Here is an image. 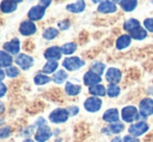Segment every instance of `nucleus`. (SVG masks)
<instances>
[{"mask_svg": "<svg viewBox=\"0 0 153 142\" xmlns=\"http://www.w3.org/2000/svg\"><path fill=\"white\" fill-rule=\"evenodd\" d=\"M69 112L65 109H56L49 115V119L53 123H62L68 120Z\"/></svg>", "mask_w": 153, "mask_h": 142, "instance_id": "1", "label": "nucleus"}, {"mask_svg": "<svg viewBox=\"0 0 153 142\" xmlns=\"http://www.w3.org/2000/svg\"><path fill=\"white\" fill-rule=\"evenodd\" d=\"M83 65H85V62L77 57L67 58V59H65L64 62H62V66L69 71L77 70L82 67Z\"/></svg>", "mask_w": 153, "mask_h": 142, "instance_id": "2", "label": "nucleus"}, {"mask_svg": "<svg viewBox=\"0 0 153 142\" xmlns=\"http://www.w3.org/2000/svg\"><path fill=\"white\" fill-rule=\"evenodd\" d=\"M122 118L125 122H133L137 118V110L133 106H127L122 110Z\"/></svg>", "mask_w": 153, "mask_h": 142, "instance_id": "3", "label": "nucleus"}, {"mask_svg": "<svg viewBox=\"0 0 153 142\" xmlns=\"http://www.w3.org/2000/svg\"><path fill=\"white\" fill-rule=\"evenodd\" d=\"M102 106V100L98 97H90L85 102V109L88 112H97Z\"/></svg>", "mask_w": 153, "mask_h": 142, "instance_id": "4", "label": "nucleus"}, {"mask_svg": "<svg viewBox=\"0 0 153 142\" xmlns=\"http://www.w3.org/2000/svg\"><path fill=\"white\" fill-rule=\"evenodd\" d=\"M140 112L143 116H150L153 114V99L144 98L140 102Z\"/></svg>", "mask_w": 153, "mask_h": 142, "instance_id": "5", "label": "nucleus"}, {"mask_svg": "<svg viewBox=\"0 0 153 142\" xmlns=\"http://www.w3.org/2000/svg\"><path fill=\"white\" fill-rule=\"evenodd\" d=\"M147 131H148V124L144 121L131 124V126H129V133H130L131 135H133L134 137L141 136V135H143L144 133L147 132Z\"/></svg>", "mask_w": 153, "mask_h": 142, "instance_id": "6", "label": "nucleus"}, {"mask_svg": "<svg viewBox=\"0 0 153 142\" xmlns=\"http://www.w3.org/2000/svg\"><path fill=\"white\" fill-rule=\"evenodd\" d=\"M16 63L18 64V66H20L23 70H27L28 68H30L33 65V59L31 57L27 55H19L16 58Z\"/></svg>", "mask_w": 153, "mask_h": 142, "instance_id": "7", "label": "nucleus"}, {"mask_svg": "<svg viewBox=\"0 0 153 142\" xmlns=\"http://www.w3.org/2000/svg\"><path fill=\"white\" fill-rule=\"evenodd\" d=\"M62 48L57 46H52L48 48L44 53V57L49 61H57L62 57Z\"/></svg>", "mask_w": 153, "mask_h": 142, "instance_id": "8", "label": "nucleus"}, {"mask_svg": "<svg viewBox=\"0 0 153 142\" xmlns=\"http://www.w3.org/2000/svg\"><path fill=\"white\" fill-rule=\"evenodd\" d=\"M100 81H101V76L96 74L95 72H93V71H88L85 74V76H83V83L87 86H90V87L98 85Z\"/></svg>", "mask_w": 153, "mask_h": 142, "instance_id": "9", "label": "nucleus"}, {"mask_svg": "<svg viewBox=\"0 0 153 142\" xmlns=\"http://www.w3.org/2000/svg\"><path fill=\"white\" fill-rule=\"evenodd\" d=\"M51 136H52V132H51L48 126H42V128H39L38 132L36 134V140L38 142H45L48 140Z\"/></svg>", "mask_w": 153, "mask_h": 142, "instance_id": "10", "label": "nucleus"}, {"mask_svg": "<svg viewBox=\"0 0 153 142\" xmlns=\"http://www.w3.org/2000/svg\"><path fill=\"white\" fill-rule=\"evenodd\" d=\"M20 31L21 35L23 36H30V35H33L36 31V27L34 25L33 22H30V21H24V22L21 23L20 25Z\"/></svg>", "mask_w": 153, "mask_h": 142, "instance_id": "11", "label": "nucleus"}, {"mask_svg": "<svg viewBox=\"0 0 153 142\" xmlns=\"http://www.w3.org/2000/svg\"><path fill=\"white\" fill-rule=\"evenodd\" d=\"M105 77H106V81L108 83L117 84L121 79V71L117 68H109L105 74Z\"/></svg>", "mask_w": 153, "mask_h": 142, "instance_id": "12", "label": "nucleus"}, {"mask_svg": "<svg viewBox=\"0 0 153 142\" xmlns=\"http://www.w3.org/2000/svg\"><path fill=\"white\" fill-rule=\"evenodd\" d=\"M45 14V8L42 7L40 5H36V6H33L29 10L28 12V17L29 19L32 21H36V20H40V19L43 18Z\"/></svg>", "mask_w": 153, "mask_h": 142, "instance_id": "13", "label": "nucleus"}, {"mask_svg": "<svg viewBox=\"0 0 153 142\" xmlns=\"http://www.w3.org/2000/svg\"><path fill=\"white\" fill-rule=\"evenodd\" d=\"M116 10H117V6L111 1H102L98 6V12L102 14H111V13H115Z\"/></svg>", "mask_w": 153, "mask_h": 142, "instance_id": "14", "label": "nucleus"}, {"mask_svg": "<svg viewBox=\"0 0 153 142\" xmlns=\"http://www.w3.org/2000/svg\"><path fill=\"white\" fill-rule=\"evenodd\" d=\"M103 120L113 124L114 122L119 121V112L117 109H108L103 115Z\"/></svg>", "mask_w": 153, "mask_h": 142, "instance_id": "15", "label": "nucleus"}, {"mask_svg": "<svg viewBox=\"0 0 153 142\" xmlns=\"http://www.w3.org/2000/svg\"><path fill=\"white\" fill-rule=\"evenodd\" d=\"M3 48L12 55H17L20 50V42L18 39H13L10 42H7L3 45Z\"/></svg>", "mask_w": 153, "mask_h": 142, "instance_id": "16", "label": "nucleus"}, {"mask_svg": "<svg viewBox=\"0 0 153 142\" xmlns=\"http://www.w3.org/2000/svg\"><path fill=\"white\" fill-rule=\"evenodd\" d=\"M131 42V37L129 35H123L121 37H119L116 42V46L118 49H124L126 47H128L130 45Z\"/></svg>", "mask_w": 153, "mask_h": 142, "instance_id": "17", "label": "nucleus"}, {"mask_svg": "<svg viewBox=\"0 0 153 142\" xmlns=\"http://www.w3.org/2000/svg\"><path fill=\"white\" fill-rule=\"evenodd\" d=\"M17 8V2H12V1H2L0 4V10L5 14L14 12Z\"/></svg>", "mask_w": 153, "mask_h": 142, "instance_id": "18", "label": "nucleus"}, {"mask_svg": "<svg viewBox=\"0 0 153 142\" xmlns=\"http://www.w3.org/2000/svg\"><path fill=\"white\" fill-rule=\"evenodd\" d=\"M13 59L5 51H0V67H10Z\"/></svg>", "mask_w": 153, "mask_h": 142, "instance_id": "19", "label": "nucleus"}, {"mask_svg": "<svg viewBox=\"0 0 153 142\" xmlns=\"http://www.w3.org/2000/svg\"><path fill=\"white\" fill-rule=\"evenodd\" d=\"M85 8V3L83 1H77L75 3L67 5V10L71 13H81Z\"/></svg>", "mask_w": 153, "mask_h": 142, "instance_id": "20", "label": "nucleus"}, {"mask_svg": "<svg viewBox=\"0 0 153 142\" xmlns=\"http://www.w3.org/2000/svg\"><path fill=\"white\" fill-rule=\"evenodd\" d=\"M137 28H140V22L135 19H129L124 23V29L129 33H132Z\"/></svg>", "mask_w": 153, "mask_h": 142, "instance_id": "21", "label": "nucleus"}, {"mask_svg": "<svg viewBox=\"0 0 153 142\" xmlns=\"http://www.w3.org/2000/svg\"><path fill=\"white\" fill-rule=\"evenodd\" d=\"M80 86H77V85H73V84L71 83H67L66 84V88H65V90H66V93L68 94V95L70 96H75L77 95V94L80 92Z\"/></svg>", "mask_w": 153, "mask_h": 142, "instance_id": "22", "label": "nucleus"}, {"mask_svg": "<svg viewBox=\"0 0 153 142\" xmlns=\"http://www.w3.org/2000/svg\"><path fill=\"white\" fill-rule=\"evenodd\" d=\"M89 92L92 95H96V96H104L106 94L105 88L101 85H96V86H93V87H90Z\"/></svg>", "mask_w": 153, "mask_h": 142, "instance_id": "23", "label": "nucleus"}, {"mask_svg": "<svg viewBox=\"0 0 153 142\" xmlns=\"http://www.w3.org/2000/svg\"><path fill=\"white\" fill-rule=\"evenodd\" d=\"M57 66H59V64H57L56 61H48V63L43 68V72L46 73V74H50V73L54 72L56 70Z\"/></svg>", "mask_w": 153, "mask_h": 142, "instance_id": "24", "label": "nucleus"}, {"mask_svg": "<svg viewBox=\"0 0 153 142\" xmlns=\"http://www.w3.org/2000/svg\"><path fill=\"white\" fill-rule=\"evenodd\" d=\"M129 36H130L131 38L135 39V40H143V39H145L146 37H147V31L144 28H137V29H135L134 31L130 33Z\"/></svg>", "mask_w": 153, "mask_h": 142, "instance_id": "25", "label": "nucleus"}, {"mask_svg": "<svg viewBox=\"0 0 153 142\" xmlns=\"http://www.w3.org/2000/svg\"><path fill=\"white\" fill-rule=\"evenodd\" d=\"M137 1H130V0H129V1H120L121 7L124 10H126V12H131V10H133L137 7Z\"/></svg>", "mask_w": 153, "mask_h": 142, "instance_id": "26", "label": "nucleus"}, {"mask_svg": "<svg viewBox=\"0 0 153 142\" xmlns=\"http://www.w3.org/2000/svg\"><path fill=\"white\" fill-rule=\"evenodd\" d=\"M77 48V45L75 43H66L62 47V52L65 55H72Z\"/></svg>", "mask_w": 153, "mask_h": 142, "instance_id": "27", "label": "nucleus"}, {"mask_svg": "<svg viewBox=\"0 0 153 142\" xmlns=\"http://www.w3.org/2000/svg\"><path fill=\"white\" fill-rule=\"evenodd\" d=\"M120 93V87L117 86L116 84H109V86L107 87V94L109 97H116Z\"/></svg>", "mask_w": 153, "mask_h": 142, "instance_id": "28", "label": "nucleus"}, {"mask_svg": "<svg viewBox=\"0 0 153 142\" xmlns=\"http://www.w3.org/2000/svg\"><path fill=\"white\" fill-rule=\"evenodd\" d=\"M67 77H68L67 72H65L64 70H59L54 74V76H53V81H54L56 84H62L65 81H66Z\"/></svg>", "mask_w": 153, "mask_h": 142, "instance_id": "29", "label": "nucleus"}, {"mask_svg": "<svg viewBox=\"0 0 153 142\" xmlns=\"http://www.w3.org/2000/svg\"><path fill=\"white\" fill-rule=\"evenodd\" d=\"M57 35H59V31H57L56 28H48L43 34V37H44L46 40H53Z\"/></svg>", "mask_w": 153, "mask_h": 142, "instance_id": "30", "label": "nucleus"}, {"mask_svg": "<svg viewBox=\"0 0 153 142\" xmlns=\"http://www.w3.org/2000/svg\"><path fill=\"white\" fill-rule=\"evenodd\" d=\"M34 83L36 84V85H45V84L49 83V81H50V78H49L47 75H44V74H38L36 76H34L33 78Z\"/></svg>", "mask_w": 153, "mask_h": 142, "instance_id": "31", "label": "nucleus"}, {"mask_svg": "<svg viewBox=\"0 0 153 142\" xmlns=\"http://www.w3.org/2000/svg\"><path fill=\"white\" fill-rule=\"evenodd\" d=\"M104 68H105V65L100 62H96L92 65V69H93V72H95L96 74L98 75H101L104 71Z\"/></svg>", "mask_w": 153, "mask_h": 142, "instance_id": "32", "label": "nucleus"}, {"mask_svg": "<svg viewBox=\"0 0 153 142\" xmlns=\"http://www.w3.org/2000/svg\"><path fill=\"white\" fill-rule=\"evenodd\" d=\"M109 130L111 131V133H115V134L121 133L124 130V124L121 123V122H116V123H113L109 126Z\"/></svg>", "mask_w": 153, "mask_h": 142, "instance_id": "33", "label": "nucleus"}, {"mask_svg": "<svg viewBox=\"0 0 153 142\" xmlns=\"http://www.w3.org/2000/svg\"><path fill=\"white\" fill-rule=\"evenodd\" d=\"M6 75L10 77H16L19 75V73H20V71L17 67H14V66H10V67H8L7 69H6Z\"/></svg>", "mask_w": 153, "mask_h": 142, "instance_id": "34", "label": "nucleus"}, {"mask_svg": "<svg viewBox=\"0 0 153 142\" xmlns=\"http://www.w3.org/2000/svg\"><path fill=\"white\" fill-rule=\"evenodd\" d=\"M144 26L147 31L153 33V18H148L144 21Z\"/></svg>", "mask_w": 153, "mask_h": 142, "instance_id": "35", "label": "nucleus"}, {"mask_svg": "<svg viewBox=\"0 0 153 142\" xmlns=\"http://www.w3.org/2000/svg\"><path fill=\"white\" fill-rule=\"evenodd\" d=\"M10 135V129L8 126L6 128H3L0 130V139H4L6 137H8Z\"/></svg>", "mask_w": 153, "mask_h": 142, "instance_id": "36", "label": "nucleus"}, {"mask_svg": "<svg viewBox=\"0 0 153 142\" xmlns=\"http://www.w3.org/2000/svg\"><path fill=\"white\" fill-rule=\"evenodd\" d=\"M59 28H61V29L65 31V29H67L69 26H70V23H69L68 20H67V22H66V21H62V22L59 23Z\"/></svg>", "mask_w": 153, "mask_h": 142, "instance_id": "37", "label": "nucleus"}, {"mask_svg": "<svg viewBox=\"0 0 153 142\" xmlns=\"http://www.w3.org/2000/svg\"><path fill=\"white\" fill-rule=\"evenodd\" d=\"M123 142H140V140L135 138V137H132V136H125L124 141Z\"/></svg>", "mask_w": 153, "mask_h": 142, "instance_id": "38", "label": "nucleus"}, {"mask_svg": "<svg viewBox=\"0 0 153 142\" xmlns=\"http://www.w3.org/2000/svg\"><path fill=\"white\" fill-rule=\"evenodd\" d=\"M6 93V86L3 83L0 81V97L4 96V94Z\"/></svg>", "mask_w": 153, "mask_h": 142, "instance_id": "39", "label": "nucleus"}, {"mask_svg": "<svg viewBox=\"0 0 153 142\" xmlns=\"http://www.w3.org/2000/svg\"><path fill=\"white\" fill-rule=\"evenodd\" d=\"M68 112H69V114H71V115H76V114L78 113V108L77 107H71L68 109Z\"/></svg>", "mask_w": 153, "mask_h": 142, "instance_id": "40", "label": "nucleus"}, {"mask_svg": "<svg viewBox=\"0 0 153 142\" xmlns=\"http://www.w3.org/2000/svg\"><path fill=\"white\" fill-rule=\"evenodd\" d=\"M51 3V1H40L39 2V5L42 6V7L46 8L47 6H49V4Z\"/></svg>", "mask_w": 153, "mask_h": 142, "instance_id": "41", "label": "nucleus"}, {"mask_svg": "<svg viewBox=\"0 0 153 142\" xmlns=\"http://www.w3.org/2000/svg\"><path fill=\"white\" fill-rule=\"evenodd\" d=\"M4 76H5V74H4V71L1 69V68H0V81H2V79L4 78Z\"/></svg>", "mask_w": 153, "mask_h": 142, "instance_id": "42", "label": "nucleus"}, {"mask_svg": "<svg viewBox=\"0 0 153 142\" xmlns=\"http://www.w3.org/2000/svg\"><path fill=\"white\" fill-rule=\"evenodd\" d=\"M3 110H4L3 104H2V102H0V113H2V112H3Z\"/></svg>", "mask_w": 153, "mask_h": 142, "instance_id": "43", "label": "nucleus"}, {"mask_svg": "<svg viewBox=\"0 0 153 142\" xmlns=\"http://www.w3.org/2000/svg\"><path fill=\"white\" fill-rule=\"evenodd\" d=\"M111 142H122V141H121V139L118 138V137H117V138H114V139H113V141H111Z\"/></svg>", "mask_w": 153, "mask_h": 142, "instance_id": "44", "label": "nucleus"}, {"mask_svg": "<svg viewBox=\"0 0 153 142\" xmlns=\"http://www.w3.org/2000/svg\"><path fill=\"white\" fill-rule=\"evenodd\" d=\"M23 142H34V141H32L31 139H26L25 141H23Z\"/></svg>", "mask_w": 153, "mask_h": 142, "instance_id": "45", "label": "nucleus"}]
</instances>
